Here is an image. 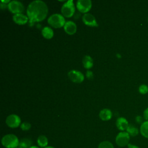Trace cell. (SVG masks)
Listing matches in <instances>:
<instances>
[{"mask_svg": "<svg viewBox=\"0 0 148 148\" xmlns=\"http://www.w3.org/2000/svg\"><path fill=\"white\" fill-rule=\"evenodd\" d=\"M68 77L69 79L75 83H81L84 80V75L83 74L78 71L76 70H71L68 73Z\"/></svg>", "mask_w": 148, "mask_h": 148, "instance_id": "cell-9", "label": "cell"}, {"mask_svg": "<svg viewBox=\"0 0 148 148\" xmlns=\"http://www.w3.org/2000/svg\"><path fill=\"white\" fill-rule=\"evenodd\" d=\"M82 20L83 23L91 27L98 26V24L95 17L91 13H84L82 17Z\"/></svg>", "mask_w": 148, "mask_h": 148, "instance_id": "cell-10", "label": "cell"}, {"mask_svg": "<svg viewBox=\"0 0 148 148\" xmlns=\"http://www.w3.org/2000/svg\"><path fill=\"white\" fill-rule=\"evenodd\" d=\"M47 22L51 27L58 28L64 26L66 21L62 15L59 13H54L48 18Z\"/></svg>", "mask_w": 148, "mask_h": 148, "instance_id": "cell-3", "label": "cell"}, {"mask_svg": "<svg viewBox=\"0 0 148 148\" xmlns=\"http://www.w3.org/2000/svg\"><path fill=\"white\" fill-rule=\"evenodd\" d=\"M92 2L90 0H78L76 2L77 9L82 12L86 13L91 9Z\"/></svg>", "mask_w": 148, "mask_h": 148, "instance_id": "cell-8", "label": "cell"}, {"mask_svg": "<svg viewBox=\"0 0 148 148\" xmlns=\"http://www.w3.org/2000/svg\"><path fill=\"white\" fill-rule=\"evenodd\" d=\"M98 148H114V146L109 141L105 140L99 144Z\"/></svg>", "mask_w": 148, "mask_h": 148, "instance_id": "cell-21", "label": "cell"}, {"mask_svg": "<svg viewBox=\"0 0 148 148\" xmlns=\"http://www.w3.org/2000/svg\"><path fill=\"white\" fill-rule=\"evenodd\" d=\"M143 118L148 121V108L147 109H146L145 110V111L143 112Z\"/></svg>", "mask_w": 148, "mask_h": 148, "instance_id": "cell-26", "label": "cell"}, {"mask_svg": "<svg viewBox=\"0 0 148 148\" xmlns=\"http://www.w3.org/2000/svg\"><path fill=\"white\" fill-rule=\"evenodd\" d=\"M32 141L31 139L28 138H24L20 140L18 148H29L32 146Z\"/></svg>", "mask_w": 148, "mask_h": 148, "instance_id": "cell-15", "label": "cell"}, {"mask_svg": "<svg viewBox=\"0 0 148 148\" xmlns=\"http://www.w3.org/2000/svg\"><path fill=\"white\" fill-rule=\"evenodd\" d=\"M47 13V6L44 1L41 0H35L31 2L27 9V14L30 23L44 20Z\"/></svg>", "mask_w": 148, "mask_h": 148, "instance_id": "cell-1", "label": "cell"}, {"mask_svg": "<svg viewBox=\"0 0 148 148\" xmlns=\"http://www.w3.org/2000/svg\"><path fill=\"white\" fill-rule=\"evenodd\" d=\"M28 17L27 16L20 13H16L13 16V20L14 23L17 24L22 25L25 24L28 21Z\"/></svg>", "mask_w": 148, "mask_h": 148, "instance_id": "cell-12", "label": "cell"}, {"mask_svg": "<svg viewBox=\"0 0 148 148\" xmlns=\"http://www.w3.org/2000/svg\"><path fill=\"white\" fill-rule=\"evenodd\" d=\"M37 143L41 147H46L48 145V139L45 135H40L37 139Z\"/></svg>", "mask_w": 148, "mask_h": 148, "instance_id": "cell-18", "label": "cell"}, {"mask_svg": "<svg viewBox=\"0 0 148 148\" xmlns=\"http://www.w3.org/2000/svg\"><path fill=\"white\" fill-rule=\"evenodd\" d=\"M127 132L131 136H135L139 133V130L135 125L132 124H129L128 128H127Z\"/></svg>", "mask_w": 148, "mask_h": 148, "instance_id": "cell-20", "label": "cell"}, {"mask_svg": "<svg viewBox=\"0 0 148 148\" xmlns=\"http://www.w3.org/2000/svg\"><path fill=\"white\" fill-rule=\"evenodd\" d=\"M75 6L72 0L66 1L61 7V13L64 16L66 17H71L75 12Z\"/></svg>", "mask_w": 148, "mask_h": 148, "instance_id": "cell-4", "label": "cell"}, {"mask_svg": "<svg viewBox=\"0 0 148 148\" xmlns=\"http://www.w3.org/2000/svg\"><path fill=\"white\" fill-rule=\"evenodd\" d=\"M64 31L69 35H72L75 34L77 29V27L76 24L72 21H67L65 22L64 25Z\"/></svg>", "mask_w": 148, "mask_h": 148, "instance_id": "cell-11", "label": "cell"}, {"mask_svg": "<svg viewBox=\"0 0 148 148\" xmlns=\"http://www.w3.org/2000/svg\"><path fill=\"white\" fill-rule=\"evenodd\" d=\"M86 76L88 79H91L93 77V73L91 71L88 70L86 72Z\"/></svg>", "mask_w": 148, "mask_h": 148, "instance_id": "cell-25", "label": "cell"}, {"mask_svg": "<svg viewBox=\"0 0 148 148\" xmlns=\"http://www.w3.org/2000/svg\"><path fill=\"white\" fill-rule=\"evenodd\" d=\"M130 140V135L127 132H120L116 137V143L120 147L128 146Z\"/></svg>", "mask_w": 148, "mask_h": 148, "instance_id": "cell-5", "label": "cell"}, {"mask_svg": "<svg viewBox=\"0 0 148 148\" xmlns=\"http://www.w3.org/2000/svg\"><path fill=\"white\" fill-rule=\"evenodd\" d=\"M116 125L117 128L121 131H124L127 130L129 125L128 121L126 120V119L123 117H120L117 119Z\"/></svg>", "mask_w": 148, "mask_h": 148, "instance_id": "cell-13", "label": "cell"}, {"mask_svg": "<svg viewBox=\"0 0 148 148\" xmlns=\"http://www.w3.org/2000/svg\"><path fill=\"white\" fill-rule=\"evenodd\" d=\"M83 65L84 67L86 69H90L93 66V60L88 55H86L83 58L82 60Z\"/></svg>", "mask_w": 148, "mask_h": 148, "instance_id": "cell-16", "label": "cell"}, {"mask_svg": "<svg viewBox=\"0 0 148 148\" xmlns=\"http://www.w3.org/2000/svg\"><path fill=\"white\" fill-rule=\"evenodd\" d=\"M31 127V125L28 122H23L20 125V127H21V130H23V131H28V130H29L30 129Z\"/></svg>", "mask_w": 148, "mask_h": 148, "instance_id": "cell-23", "label": "cell"}, {"mask_svg": "<svg viewBox=\"0 0 148 148\" xmlns=\"http://www.w3.org/2000/svg\"><path fill=\"white\" fill-rule=\"evenodd\" d=\"M21 123V119L18 116L15 114H12L8 116L6 119L7 125L10 128H14L18 127Z\"/></svg>", "mask_w": 148, "mask_h": 148, "instance_id": "cell-7", "label": "cell"}, {"mask_svg": "<svg viewBox=\"0 0 148 148\" xmlns=\"http://www.w3.org/2000/svg\"><path fill=\"white\" fill-rule=\"evenodd\" d=\"M45 148H55V147H54L53 146H47V147H46Z\"/></svg>", "mask_w": 148, "mask_h": 148, "instance_id": "cell-30", "label": "cell"}, {"mask_svg": "<svg viewBox=\"0 0 148 148\" xmlns=\"http://www.w3.org/2000/svg\"><path fill=\"white\" fill-rule=\"evenodd\" d=\"M2 145L6 148H16L18 146L20 141L14 134H7L1 139Z\"/></svg>", "mask_w": 148, "mask_h": 148, "instance_id": "cell-2", "label": "cell"}, {"mask_svg": "<svg viewBox=\"0 0 148 148\" xmlns=\"http://www.w3.org/2000/svg\"><path fill=\"white\" fill-rule=\"evenodd\" d=\"M8 9L13 13H20L24 10L23 4L18 1H11L8 4Z\"/></svg>", "mask_w": 148, "mask_h": 148, "instance_id": "cell-6", "label": "cell"}, {"mask_svg": "<svg viewBox=\"0 0 148 148\" xmlns=\"http://www.w3.org/2000/svg\"><path fill=\"white\" fill-rule=\"evenodd\" d=\"M1 2H3V3H7V2H8V3H9L10 2V1H9V0H7V1H1Z\"/></svg>", "mask_w": 148, "mask_h": 148, "instance_id": "cell-28", "label": "cell"}, {"mask_svg": "<svg viewBox=\"0 0 148 148\" xmlns=\"http://www.w3.org/2000/svg\"><path fill=\"white\" fill-rule=\"evenodd\" d=\"M128 148H139V147H138L137 146H135V145H134L132 144H128Z\"/></svg>", "mask_w": 148, "mask_h": 148, "instance_id": "cell-27", "label": "cell"}, {"mask_svg": "<svg viewBox=\"0 0 148 148\" xmlns=\"http://www.w3.org/2000/svg\"><path fill=\"white\" fill-rule=\"evenodd\" d=\"M99 116L102 120L107 121L112 118V113L110 109L105 108L100 111L99 113Z\"/></svg>", "mask_w": 148, "mask_h": 148, "instance_id": "cell-14", "label": "cell"}, {"mask_svg": "<svg viewBox=\"0 0 148 148\" xmlns=\"http://www.w3.org/2000/svg\"><path fill=\"white\" fill-rule=\"evenodd\" d=\"M29 148H39V147H38V146H32Z\"/></svg>", "mask_w": 148, "mask_h": 148, "instance_id": "cell-29", "label": "cell"}, {"mask_svg": "<svg viewBox=\"0 0 148 148\" xmlns=\"http://www.w3.org/2000/svg\"><path fill=\"white\" fill-rule=\"evenodd\" d=\"M139 91L142 94H146L148 92V87L145 84H142L139 87Z\"/></svg>", "mask_w": 148, "mask_h": 148, "instance_id": "cell-22", "label": "cell"}, {"mask_svg": "<svg viewBox=\"0 0 148 148\" xmlns=\"http://www.w3.org/2000/svg\"><path fill=\"white\" fill-rule=\"evenodd\" d=\"M42 34L45 38L51 39L54 35L53 29L49 27H45L42 29Z\"/></svg>", "mask_w": 148, "mask_h": 148, "instance_id": "cell-17", "label": "cell"}, {"mask_svg": "<svg viewBox=\"0 0 148 148\" xmlns=\"http://www.w3.org/2000/svg\"><path fill=\"white\" fill-rule=\"evenodd\" d=\"M135 121L136 123H138V124H142L143 123V118L140 116H138L136 117L135 118Z\"/></svg>", "mask_w": 148, "mask_h": 148, "instance_id": "cell-24", "label": "cell"}, {"mask_svg": "<svg viewBox=\"0 0 148 148\" xmlns=\"http://www.w3.org/2000/svg\"><path fill=\"white\" fill-rule=\"evenodd\" d=\"M140 132L143 136L148 138V121H144L140 125Z\"/></svg>", "mask_w": 148, "mask_h": 148, "instance_id": "cell-19", "label": "cell"}, {"mask_svg": "<svg viewBox=\"0 0 148 148\" xmlns=\"http://www.w3.org/2000/svg\"><path fill=\"white\" fill-rule=\"evenodd\" d=\"M147 21H148V18H147Z\"/></svg>", "mask_w": 148, "mask_h": 148, "instance_id": "cell-32", "label": "cell"}, {"mask_svg": "<svg viewBox=\"0 0 148 148\" xmlns=\"http://www.w3.org/2000/svg\"><path fill=\"white\" fill-rule=\"evenodd\" d=\"M16 148H18V147H16Z\"/></svg>", "mask_w": 148, "mask_h": 148, "instance_id": "cell-31", "label": "cell"}]
</instances>
